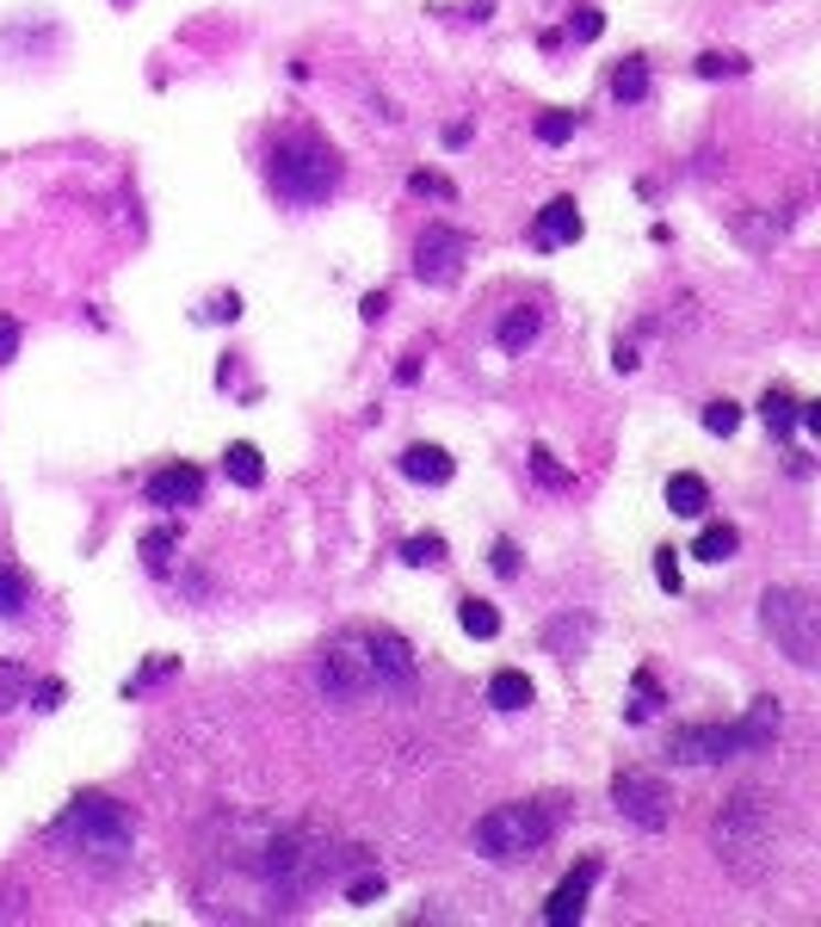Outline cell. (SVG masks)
<instances>
[{
    "mask_svg": "<svg viewBox=\"0 0 821 927\" xmlns=\"http://www.w3.org/2000/svg\"><path fill=\"white\" fill-rule=\"evenodd\" d=\"M341 180H346L341 149L310 125H284L279 137H272V149H266V186L279 192L284 205L315 211L341 192Z\"/></svg>",
    "mask_w": 821,
    "mask_h": 927,
    "instance_id": "cell-1",
    "label": "cell"
},
{
    "mask_svg": "<svg viewBox=\"0 0 821 927\" xmlns=\"http://www.w3.org/2000/svg\"><path fill=\"white\" fill-rule=\"evenodd\" d=\"M773 736H778V705H773V699H754V711L735 718V723H680V730L667 736V761H685V767H716V761L773 748Z\"/></svg>",
    "mask_w": 821,
    "mask_h": 927,
    "instance_id": "cell-2",
    "label": "cell"
},
{
    "mask_svg": "<svg viewBox=\"0 0 821 927\" xmlns=\"http://www.w3.org/2000/svg\"><path fill=\"white\" fill-rule=\"evenodd\" d=\"M50 841H68V848H80L87 860H99V865H125L130 860V841H137V822H130V810L118 798L87 791V798H75L63 817H56Z\"/></svg>",
    "mask_w": 821,
    "mask_h": 927,
    "instance_id": "cell-3",
    "label": "cell"
},
{
    "mask_svg": "<svg viewBox=\"0 0 821 927\" xmlns=\"http://www.w3.org/2000/svg\"><path fill=\"white\" fill-rule=\"evenodd\" d=\"M550 834H557V817H550L543 804H500V810H488V817L476 822V848H482V860L512 865V860L543 853Z\"/></svg>",
    "mask_w": 821,
    "mask_h": 927,
    "instance_id": "cell-4",
    "label": "cell"
},
{
    "mask_svg": "<svg viewBox=\"0 0 821 927\" xmlns=\"http://www.w3.org/2000/svg\"><path fill=\"white\" fill-rule=\"evenodd\" d=\"M759 625H766V637H773L797 668H815L821 661V606H815V594H803V588H766V600H759Z\"/></svg>",
    "mask_w": 821,
    "mask_h": 927,
    "instance_id": "cell-5",
    "label": "cell"
},
{
    "mask_svg": "<svg viewBox=\"0 0 821 927\" xmlns=\"http://www.w3.org/2000/svg\"><path fill=\"white\" fill-rule=\"evenodd\" d=\"M315 680L334 705H358V699H371L377 687V668H371V649H365V625L341 630V637H327L322 661H315Z\"/></svg>",
    "mask_w": 821,
    "mask_h": 927,
    "instance_id": "cell-6",
    "label": "cell"
},
{
    "mask_svg": "<svg viewBox=\"0 0 821 927\" xmlns=\"http://www.w3.org/2000/svg\"><path fill=\"white\" fill-rule=\"evenodd\" d=\"M612 804H618L636 829H649V834H661L667 822H673V791H667L649 767H618V773H612Z\"/></svg>",
    "mask_w": 821,
    "mask_h": 927,
    "instance_id": "cell-7",
    "label": "cell"
},
{
    "mask_svg": "<svg viewBox=\"0 0 821 927\" xmlns=\"http://www.w3.org/2000/svg\"><path fill=\"white\" fill-rule=\"evenodd\" d=\"M469 254H476V236L451 229V223H426L420 241H414V279L420 284H451L457 272H464Z\"/></svg>",
    "mask_w": 821,
    "mask_h": 927,
    "instance_id": "cell-8",
    "label": "cell"
},
{
    "mask_svg": "<svg viewBox=\"0 0 821 927\" xmlns=\"http://www.w3.org/2000/svg\"><path fill=\"white\" fill-rule=\"evenodd\" d=\"M365 649H371V668H377V687L384 692H408L420 680V661H414V644L402 630L389 625H365Z\"/></svg>",
    "mask_w": 821,
    "mask_h": 927,
    "instance_id": "cell-9",
    "label": "cell"
},
{
    "mask_svg": "<svg viewBox=\"0 0 821 927\" xmlns=\"http://www.w3.org/2000/svg\"><path fill=\"white\" fill-rule=\"evenodd\" d=\"M593 884H599V853H587V860L574 865L569 879L550 891V903H543V921L550 927H569V921H581L587 915V896H593Z\"/></svg>",
    "mask_w": 821,
    "mask_h": 927,
    "instance_id": "cell-10",
    "label": "cell"
},
{
    "mask_svg": "<svg viewBox=\"0 0 821 927\" xmlns=\"http://www.w3.org/2000/svg\"><path fill=\"white\" fill-rule=\"evenodd\" d=\"M149 507H161V514H180V507H198L204 502V471L198 464H161L155 476H149Z\"/></svg>",
    "mask_w": 821,
    "mask_h": 927,
    "instance_id": "cell-11",
    "label": "cell"
},
{
    "mask_svg": "<svg viewBox=\"0 0 821 927\" xmlns=\"http://www.w3.org/2000/svg\"><path fill=\"white\" fill-rule=\"evenodd\" d=\"M581 229H587V223H581V211H574V198H550V205L538 211V223H531V248H574V241H581Z\"/></svg>",
    "mask_w": 821,
    "mask_h": 927,
    "instance_id": "cell-12",
    "label": "cell"
},
{
    "mask_svg": "<svg viewBox=\"0 0 821 927\" xmlns=\"http://www.w3.org/2000/svg\"><path fill=\"white\" fill-rule=\"evenodd\" d=\"M396 464H402V476H408V483H426V488L451 483V471H457L445 445H408V452L396 457Z\"/></svg>",
    "mask_w": 821,
    "mask_h": 927,
    "instance_id": "cell-13",
    "label": "cell"
},
{
    "mask_svg": "<svg viewBox=\"0 0 821 927\" xmlns=\"http://www.w3.org/2000/svg\"><path fill=\"white\" fill-rule=\"evenodd\" d=\"M538 334H543V310H538V303H519V310H512L507 322L495 328V341H500V353H507V359H519L526 346H538Z\"/></svg>",
    "mask_w": 821,
    "mask_h": 927,
    "instance_id": "cell-14",
    "label": "cell"
},
{
    "mask_svg": "<svg viewBox=\"0 0 821 927\" xmlns=\"http://www.w3.org/2000/svg\"><path fill=\"white\" fill-rule=\"evenodd\" d=\"M667 507H673L680 519H704V514H711V483L692 476V471L667 476Z\"/></svg>",
    "mask_w": 821,
    "mask_h": 927,
    "instance_id": "cell-15",
    "label": "cell"
},
{
    "mask_svg": "<svg viewBox=\"0 0 821 927\" xmlns=\"http://www.w3.org/2000/svg\"><path fill=\"white\" fill-rule=\"evenodd\" d=\"M735 550H742V532H735L728 519H704L698 538H692V557H704V563H728Z\"/></svg>",
    "mask_w": 821,
    "mask_h": 927,
    "instance_id": "cell-16",
    "label": "cell"
},
{
    "mask_svg": "<svg viewBox=\"0 0 821 927\" xmlns=\"http://www.w3.org/2000/svg\"><path fill=\"white\" fill-rule=\"evenodd\" d=\"M223 476H229L235 488H260V483H266V457H260V445L235 440L229 452H223Z\"/></svg>",
    "mask_w": 821,
    "mask_h": 927,
    "instance_id": "cell-17",
    "label": "cell"
},
{
    "mask_svg": "<svg viewBox=\"0 0 821 927\" xmlns=\"http://www.w3.org/2000/svg\"><path fill=\"white\" fill-rule=\"evenodd\" d=\"M488 705L495 711H526L531 705V675L526 668H500V675H488Z\"/></svg>",
    "mask_w": 821,
    "mask_h": 927,
    "instance_id": "cell-18",
    "label": "cell"
},
{
    "mask_svg": "<svg viewBox=\"0 0 821 927\" xmlns=\"http://www.w3.org/2000/svg\"><path fill=\"white\" fill-rule=\"evenodd\" d=\"M649 63H642V56H624L618 68H612V99H618V106H642V99H649Z\"/></svg>",
    "mask_w": 821,
    "mask_h": 927,
    "instance_id": "cell-19",
    "label": "cell"
},
{
    "mask_svg": "<svg viewBox=\"0 0 821 927\" xmlns=\"http://www.w3.org/2000/svg\"><path fill=\"white\" fill-rule=\"evenodd\" d=\"M759 421H766V433H773V440H790V433H797V396L773 384V390L759 396Z\"/></svg>",
    "mask_w": 821,
    "mask_h": 927,
    "instance_id": "cell-20",
    "label": "cell"
},
{
    "mask_svg": "<svg viewBox=\"0 0 821 927\" xmlns=\"http://www.w3.org/2000/svg\"><path fill=\"white\" fill-rule=\"evenodd\" d=\"M32 606V582H25V569L0 563V618H19Z\"/></svg>",
    "mask_w": 821,
    "mask_h": 927,
    "instance_id": "cell-21",
    "label": "cell"
},
{
    "mask_svg": "<svg viewBox=\"0 0 821 927\" xmlns=\"http://www.w3.org/2000/svg\"><path fill=\"white\" fill-rule=\"evenodd\" d=\"M457 625H464L469 637H482V644H488V637H495V630H500V613H495V606H488V600L464 594V600H457Z\"/></svg>",
    "mask_w": 821,
    "mask_h": 927,
    "instance_id": "cell-22",
    "label": "cell"
},
{
    "mask_svg": "<svg viewBox=\"0 0 821 927\" xmlns=\"http://www.w3.org/2000/svg\"><path fill=\"white\" fill-rule=\"evenodd\" d=\"M32 699V668L25 661H0V711H19Z\"/></svg>",
    "mask_w": 821,
    "mask_h": 927,
    "instance_id": "cell-23",
    "label": "cell"
},
{
    "mask_svg": "<svg viewBox=\"0 0 821 927\" xmlns=\"http://www.w3.org/2000/svg\"><path fill=\"white\" fill-rule=\"evenodd\" d=\"M173 550H180V526H155V532H142V563L155 569V575H168Z\"/></svg>",
    "mask_w": 821,
    "mask_h": 927,
    "instance_id": "cell-24",
    "label": "cell"
},
{
    "mask_svg": "<svg viewBox=\"0 0 821 927\" xmlns=\"http://www.w3.org/2000/svg\"><path fill=\"white\" fill-rule=\"evenodd\" d=\"M402 563H414V569H439V563H445V538H439V532H414V538L402 545Z\"/></svg>",
    "mask_w": 821,
    "mask_h": 927,
    "instance_id": "cell-25",
    "label": "cell"
},
{
    "mask_svg": "<svg viewBox=\"0 0 821 927\" xmlns=\"http://www.w3.org/2000/svg\"><path fill=\"white\" fill-rule=\"evenodd\" d=\"M574 130H581V111H543V118H538V142H543V149H562Z\"/></svg>",
    "mask_w": 821,
    "mask_h": 927,
    "instance_id": "cell-26",
    "label": "cell"
},
{
    "mask_svg": "<svg viewBox=\"0 0 821 927\" xmlns=\"http://www.w3.org/2000/svg\"><path fill=\"white\" fill-rule=\"evenodd\" d=\"M742 427V409L728 402V396H716V402H704V433H716V440H728Z\"/></svg>",
    "mask_w": 821,
    "mask_h": 927,
    "instance_id": "cell-27",
    "label": "cell"
},
{
    "mask_svg": "<svg viewBox=\"0 0 821 927\" xmlns=\"http://www.w3.org/2000/svg\"><path fill=\"white\" fill-rule=\"evenodd\" d=\"M698 75H704V80L747 75V56H723V50H704V56H698Z\"/></svg>",
    "mask_w": 821,
    "mask_h": 927,
    "instance_id": "cell-28",
    "label": "cell"
},
{
    "mask_svg": "<svg viewBox=\"0 0 821 927\" xmlns=\"http://www.w3.org/2000/svg\"><path fill=\"white\" fill-rule=\"evenodd\" d=\"M599 32H605V13H599V7H574V13H569V37H574V44H593Z\"/></svg>",
    "mask_w": 821,
    "mask_h": 927,
    "instance_id": "cell-29",
    "label": "cell"
},
{
    "mask_svg": "<svg viewBox=\"0 0 821 927\" xmlns=\"http://www.w3.org/2000/svg\"><path fill=\"white\" fill-rule=\"evenodd\" d=\"M655 582H661V594H680L685 588L680 582V550H667V545L655 550Z\"/></svg>",
    "mask_w": 821,
    "mask_h": 927,
    "instance_id": "cell-30",
    "label": "cell"
},
{
    "mask_svg": "<svg viewBox=\"0 0 821 927\" xmlns=\"http://www.w3.org/2000/svg\"><path fill=\"white\" fill-rule=\"evenodd\" d=\"M531 476H538L543 488H569V483H574V476L562 471V464H557V457H550V452H543V445H538V452H531Z\"/></svg>",
    "mask_w": 821,
    "mask_h": 927,
    "instance_id": "cell-31",
    "label": "cell"
},
{
    "mask_svg": "<svg viewBox=\"0 0 821 927\" xmlns=\"http://www.w3.org/2000/svg\"><path fill=\"white\" fill-rule=\"evenodd\" d=\"M655 705H661V692H655V680H649V675H636V705H624V718H630V723H642Z\"/></svg>",
    "mask_w": 821,
    "mask_h": 927,
    "instance_id": "cell-32",
    "label": "cell"
},
{
    "mask_svg": "<svg viewBox=\"0 0 821 927\" xmlns=\"http://www.w3.org/2000/svg\"><path fill=\"white\" fill-rule=\"evenodd\" d=\"M377 896H384V872H365L358 884H346V903H353V909H365V903H377Z\"/></svg>",
    "mask_w": 821,
    "mask_h": 927,
    "instance_id": "cell-33",
    "label": "cell"
},
{
    "mask_svg": "<svg viewBox=\"0 0 821 927\" xmlns=\"http://www.w3.org/2000/svg\"><path fill=\"white\" fill-rule=\"evenodd\" d=\"M198 315H204V322H235V315H241V298H235V291H229V298H210Z\"/></svg>",
    "mask_w": 821,
    "mask_h": 927,
    "instance_id": "cell-34",
    "label": "cell"
},
{
    "mask_svg": "<svg viewBox=\"0 0 821 927\" xmlns=\"http://www.w3.org/2000/svg\"><path fill=\"white\" fill-rule=\"evenodd\" d=\"M408 186H414L420 198H457V192H451V180H439V173H414Z\"/></svg>",
    "mask_w": 821,
    "mask_h": 927,
    "instance_id": "cell-35",
    "label": "cell"
},
{
    "mask_svg": "<svg viewBox=\"0 0 821 927\" xmlns=\"http://www.w3.org/2000/svg\"><path fill=\"white\" fill-rule=\"evenodd\" d=\"M32 699H37L32 711H56L63 705V680H32Z\"/></svg>",
    "mask_w": 821,
    "mask_h": 927,
    "instance_id": "cell-36",
    "label": "cell"
},
{
    "mask_svg": "<svg viewBox=\"0 0 821 927\" xmlns=\"http://www.w3.org/2000/svg\"><path fill=\"white\" fill-rule=\"evenodd\" d=\"M7 359H19V322L13 315H0V365Z\"/></svg>",
    "mask_w": 821,
    "mask_h": 927,
    "instance_id": "cell-37",
    "label": "cell"
},
{
    "mask_svg": "<svg viewBox=\"0 0 821 927\" xmlns=\"http://www.w3.org/2000/svg\"><path fill=\"white\" fill-rule=\"evenodd\" d=\"M161 675H173V656H155V661H149V668H142L137 680H130L125 692H142V687H149V680H161Z\"/></svg>",
    "mask_w": 821,
    "mask_h": 927,
    "instance_id": "cell-38",
    "label": "cell"
},
{
    "mask_svg": "<svg viewBox=\"0 0 821 927\" xmlns=\"http://www.w3.org/2000/svg\"><path fill=\"white\" fill-rule=\"evenodd\" d=\"M495 575H507V582H512V575H519V550H512L507 538H500V545H495Z\"/></svg>",
    "mask_w": 821,
    "mask_h": 927,
    "instance_id": "cell-39",
    "label": "cell"
},
{
    "mask_svg": "<svg viewBox=\"0 0 821 927\" xmlns=\"http://www.w3.org/2000/svg\"><path fill=\"white\" fill-rule=\"evenodd\" d=\"M384 310H389V291H371V298L358 303V315H365V322H384Z\"/></svg>",
    "mask_w": 821,
    "mask_h": 927,
    "instance_id": "cell-40",
    "label": "cell"
},
{
    "mask_svg": "<svg viewBox=\"0 0 821 927\" xmlns=\"http://www.w3.org/2000/svg\"><path fill=\"white\" fill-rule=\"evenodd\" d=\"M797 427H803V433H821V402H797Z\"/></svg>",
    "mask_w": 821,
    "mask_h": 927,
    "instance_id": "cell-41",
    "label": "cell"
},
{
    "mask_svg": "<svg viewBox=\"0 0 821 927\" xmlns=\"http://www.w3.org/2000/svg\"><path fill=\"white\" fill-rule=\"evenodd\" d=\"M396 384H420V359H402V365H396Z\"/></svg>",
    "mask_w": 821,
    "mask_h": 927,
    "instance_id": "cell-42",
    "label": "cell"
}]
</instances>
